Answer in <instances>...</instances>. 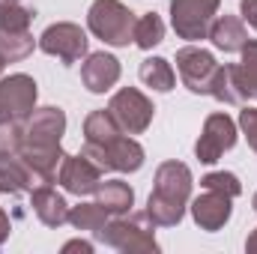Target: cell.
Segmentation results:
<instances>
[{
	"label": "cell",
	"mask_w": 257,
	"mask_h": 254,
	"mask_svg": "<svg viewBox=\"0 0 257 254\" xmlns=\"http://www.w3.org/2000/svg\"><path fill=\"white\" fill-rule=\"evenodd\" d=\"M192 168L186 162H162L156 171V186L147 197V215L156 227H177L192 200Z\"/></svg>",
	"instance_id": "obj_1"
},
{
	"label": "cell",
	"mask_w": 257,
	"mask_h": 254,
	"mask_svg": "<svg viewBox=\"0 0 257 254\" xmlns=\"http://www.w3.org/2000/svg\"><path fill=\"white\" fill-rule=\"evenodd\" d=\"M102 245L117 248L126 254H156V224L150 221L147 212H126V215H111L102 230L93 233Z\"/></svg>",
	"instance_id": "obj_2"
},
{
	"label": "cell",
	"mask_w": 257,
	"mask_h": 254,
	"mask_svg": "<svg viewBox=\"0 0 257 254\" xmlns=\"http://www.w3.org/2000/svg\"><path fill=\"white\" fill-rule=\"evenodd\" d=\"M135 12L123 0H93L87 9V30L111 48H126L135 33Z\"/></svg>",
	"instance_id": "obj_3"
},
{
	"label": "cell",
	"mask_w": 257,
	"mask_h": 254,
	"mask_svg": "<svg viewBox=\"0 0 257 254\" xmlns=\"http://www.w3.org/2000/svg\"><path fill=\"white\" fill-rule=\"evenodd\" d=\"M99 171H117V174H135L144 168V147L132 138V135H117L111 144L99 147V144H87L84 141V150H81Z\"/></svg>",
	"instance_id": "obj_4"
},
{
	"label": "cell",
	"mask_w": 257,
	"mask_h": 254,
	"mask_svg": "<svg viewBox=\"0 0 257 254\" xmlns=\"http://www.w3.org/2000/svg\"><path fill=\"white\" fill-rule=\"evenodd\" d=\"M39 51H45L48 57H57L63 66L78 63L90 54L87 30H81V24H72V21L48 24L39 36Z\"/></svg>",
	"instance_id": "obj_5"
},
{
	"label": "cell",
	"mask_w": 257,
	"mask_h": 254,
	"mask_svg": "<svg viewBox=\"0 0 257 254\" xmlns=\"http://www.w3.org/2000/svg\"><path fill=\"white\" fill-rule=\"evenodd\" d=\"M236 138H239V126L233 117H227L224 111H215L203 120L200 129V138L194 141V156L200 165H215L227 150L236 147Z\"/></svg>",
	"instance_id": "obj_6"
},
{
	"label": "cell",
	"mask_w": 257,
	"mask_h": 254,
	"mask_svg": "<svg viewBox=\"0 0 257 254\" xmlns=\"http://www.w3.org/2000/svg\"><path fill=\"white\" fill-rule=\"evenodd\" d=\"M221 0H171V27L180 39L200 42L209 33L212 18L218 15Z\"/></svg>",
	"instance_id": "obj_7"
},
{
	"label": "cell",
	"mask_w": 257,
	"mask_h": 254,
	"mask_svg": "<svg viewBox=\"0 0 257 254\" xmlns=\"http://www.w3.org/2000/svg\"><path fill=\"white\" fill-rule=\"evenodd\" d=\"M108 111L111 117L117 120V126L123 135H144L147 129L153 126V102L138 90V87H123L111 96L108 102Z\"/></svg>",
	"instance_id": "obj_8"
},
{
	"label": "cell",
	"mask_w": 257,
	"mask_h": 254,
	"mask_svg": "<svg viewBox=\"0 0 257 254\" xmlns=\"http://www.w3.org/2000/svg\"><path fill=\"white\" fill-rule=\"evenodd\" d=\"M218 60L212 57V51L200 48V45H183L177 51V72H180V81L186 90H192L197 96H209V87L218 75Z\"/></svg>",
	"instance_id": "obj_9"
},
{
	"label": "cell",
	"mask_w": 257,
	"mask_h": 254,
	"mask_svg": "<svg viewBox=\"0 0 257 254\" xmlns=\"http://www.w3.org/2000/svg\"><path fill=\"white\" fill-rule=\"evenodd\" d=\"M36 99H39V90H36V81L24 72H15L9 78H0V123H24L33 108H36Z\"/></svg>",
	"instance_id": "obj_10"
},
{
	"label": "cell",
	"mask_w": 257,
	"mask_h": 254,
	"mask_svg": "<svg viewBox=\"0 0 257 254\" xmlns=\"http://www.w3.org/2000/svg\"><path fill=\"white\" fill-rule=\"evenodd\" d=\"M102 180H105V171H99L84 153H78V156H63L60 171H57L60 189L69 191V194H75V197L96 194V189H99Z\"/></svg>",
	"instance_id": "obj_11"
},
{
	"label": "cell",
	"mask_w": 257,
	"mask_h": 254,
	"mask_svg": "<svg viewBox=\"0 0 257 254\" xmlns=\"http://www.w3.org/2000/svg\"><path fill=\"white\" fill-rule=\"evenodd\" d=\"M189 209H192V218L200 230L215 233V230H221L230 221V215H233V197H227L221 191L203 189V194H197V197L189 200Z\"/></svg>",
	"instance_id": "obj_12"
},
{
	"label": "cell",
	"mask_w": 257,
	"mask_h": 254,
	"mask_svg": "<svg viewBox=\"0 0 257 254\" xmlns=\"http://www.w3.org/2000/svg\"><path fill=\"white\" fill-rule=\"evenodd\" d=\"M209 96L221 105H248V99H254V87L245 75V69L239 63H224L218 66V75L209 87Z\"/></svg>",
	"instance_id": "obj_13"
},
{
	"label": "cell",
	"mask_w": 257,
	"mask_h": 254,
	"mask_svg": "<svg viewBox=\"0 0 257 254\" xmlns=\"http://www.w3.org/2000/svg\"><path fill=\"white\" fill-rule=\"evenodd\" d=\"M66 135V111L57 105L33 108L24 120V141L27 144H60Z\"/></svg>",
	"instance_id": "obj_14"
},
{
	"label": "cell",
	"mask_w": 257,
	"mask_h": 254,
	"mask_svg": "<svg viewBox=\"0 0 257 254\" xmlns=\"http://www.w3.org/2000/svg\"><path fill=\"white\" fill-rule=\"evenodd\" d=\"M120 75H123V66H120V60L114 54H108V51H93L81 63V81L96 96L99 93H108L120 81Z\"/></svg>",
	"instance_id": "obj_15"
},
{
	"label": "cell",
	"mask_w": 257,
	"mask_h": 254,
	"mask_svg": "<svg viewBox=\"0 0 257 254\" xmlns=\"http://www.w3.org/2000/svg\"><path fill=\"white\" fill-rule=\"evenodd\" d=\"M206 39L212 42V48H218L224 54H239L242 45L248 42V30H245V21L239 15H215Z\"/></svg>",
	"instance_id": "obj_16"
},
{
	"label": "cell",
	"mask_w": 257,
	"mask_h": 254,
	"mask_svg": "<svg viewBox=\"0 0 257 254\" xmlns=\"http://www.w3.org/2000/svg\"><path fill=\"white\" fill-rule=\"evenodd\" d=\"M30 206L45 227H63L69 221V203L54 186H36L30 191Z\"/></svg>",
	"instance_id": "obj_17"
},
{
	"label": "cell",
	"mask_w": 257,
	"mask_h": 254,
	"mask_svg": "<svg viewBox=\"0 0 257 254\" xmlns=\"http://www.w3.org/2000/svg\"><path fill=\"white\" fill-rule=\"evenodd\" d=\"M96 203H102L108 215H126L135 206V189L126 180H102L96 189Z\"/></svg>",
	"instance_id": "obj_18"
},
{
	"label": "cell",
	"mask_w": 257,
	"mask_h": 254,
	"mask_svg": "<svg viewBox=\"0 0 257 254\" xmlns=\"http://www.w3.org/2000/svg\"><path fill=\"white\" fill-rule=\"evenodd\" d=\"M33 189H36V180H33L30 168L21 162V156L0 159V194H21V191Z\"/></svg>",
	"instance_id": "obj_19"
},
{
	"label": "cell",
	"mask_w": 257,
	"mask_h": 254,
	"mask_svg": "<svg viewBox=\"0 0 257 254\" xmlns=\"http://www.w3.org/2000/svg\"><path fill=\"white\" fill-rule=\"evenodd\" d=\"M138 75L156 93H171L177 87V72H174V66L168 63L165 57H147L141 63V69H138Z\"/></svg>",
	"instance_id": "obj_20"
},
{
	"label": "cell",
	"mask_w": 257,
	"mask_h": 254,
	"mask_svg": "<svg viewBox=\"0 0 257 254\" xmlns=\"http://www.w3.org/2000/svg\"><path fill=\"white\" fill-rule=\"evenodd\" d=\"M33 48H39V39H33L30 30H0V57L6 63H21L33 54Z\"/></svg>",
	"instance_id": "obj_21"
},
{
	"label": "cell",
	"mask_w": 257,
	"mask_h": 254,
	"mask_svg": "<svg viewBox=\"0 0 257 254\" xmlns=\"http://www.w3.org/2000/svg\"><path fill=\"white\" fill-rule=\"evenodd\" d=\"M117 135H123V132H120L117 120L111 117L108 108H102V111H90V114H87V120H84V141H87V144H99V147H105V144H111Z\"/></svg>",
	"instance_id": "obj_22"
},
{
	"label": "cell",
	"mask_w": 257,
	"mask_h": 254,
	"mask_svg": "<svg viewBox=\"0 0 257 254\" xmlns=\"http://www.w3.org/2000/svg\"><path fill=\"white\" fill-rule=\"evenodd\" d=\"M108 212H105V206L102 203H96V200H84V203H78V206H69V224L75 227V230H87V233H96V230H102L105 224H108Z\"/></svg>",
	"instance_id": "obj_23"
},
{
	"label": "cell",
	"mask_w": 257,
	"mask_h": 254,
	"mask_svg": "<svg viewBox=\"0 0 257 254\" xmlns=\"http://www.w3.org/2000/svg\"><path fill=\"white\" fill-rule=\"evenodd\" d=\"M165 39V21L159 12H144L138 21H135V33H132V42L141 48V51H153L156 45H162Z\"/></svg>",
	"instance_id": "obj_24"
},
{
	"label": "cell",
	"mask_w": 257,
	"mask_h": 254,
	"mask_svg": "<svg viewBox=\"0 0 257 254\" xmlns=\"http://www.w3.org/2000/svg\"><path fill=\"white\" fill-rule=\"evenodd\" d=\"M33 9L21 6L18 0H0V30H30Z\"/></svg>",
	"instance_id": "obj_25"
},
{
	"label": "cell",
	"mask_w": 257,
	"mask_h": 254,
	"mask_svg": "<svg viewBox=\"0 0 257 254\" xmlns=\"http://www.w3.org/2000/svg\"><path fill=\"white\" fill-rule=\"evenodd\" d=\"M200 189H209V191H221L227 197H239L242 194V183L236 174L230 171H212L206 177H200Z\"/></svg>",
	"instance_id": "obj_26"
},
{
	"label": "cell",
	"mask_w": 257,
	"mask_h": 254,
	"mask_svg": "<svg viewBox=\"0 0 257 254\" xmlns=\"http://www.w3.org/2000/svg\"><path fill=\"white\" fill-rule=\"evenodd\" d=\"M21 144H24V123H15V120L0 123V159L18 156Z\"/></svg>",
	"instance_id": "obj_27"
},
{
	"label": "cell",
	"mask_w": 257,
	"mask_h": 254,
	"mask_svg": "<svg viewBox=\"0 0 257 254\" xmlns=\"http://www.w3.org/2000/svg\"><path fill=\"white\" fill-rule=\"evenodd\" d=\"M236 126H239V132L245 135L248 147H251V150L257 153V108H254V105H242Z\"/></svg>",
	"instance_id": "obj_28"
},
{
	"label": "cell",
	"mask_w": 257,
	"mask_h": 254,
	"mask_svg": "<svg viewBox=\"0 0 257 254\" xmlns=\"http://www.w3.org/2000/svg\"><path fill=\"white\" fill-rule=\"evenodd\" d=\"M239 54H242L239 66L245 69V75H248V81H251V87H254V96H257V39H248Z\"/></svg>",
	"instance_id": "obj_29"
},
{
	"label": "cell",
	"mask_w": 257,
	"mask_h": 254,
	"mask_svg": "<svg viewBox=\"0 0 257 254\" xmlns=\"http://www.w3.org/2000/svg\"><path fill=\"white\" fill-rule=\"evenodd\" d=\"M239 18L251 30H257V0H239Z\"/></svg>",
	"instance_id": "obj_30"
},
{
	"label": "cell",
	"mask_w": 257,
	"mask_h": 254,
	"mask_svg": "<svg viewBox=\"0 0 257 254\" xmlns=\"http://www.w3.org/2000/svg\"><path fill=\"white\" fill-rule=\"evenodd\" d=\"M63 251H81V254H93V242H87V239H72V242H66Z\"/></svg>",
	"instance_id": "obj_31"
},
{
	"label": "cell",
	"mask_w": 257,
	"mask_h": 254,
	"mask_svg": "<svg viewBox=\"0 0 257 254\" xmlns=\"http://www.w3.org/2000/svg\"><path fill=\"white\" fill-rule=\"evenodd\" d=\"M9 230H12V221H9V215H6V209L0 206V245L9 239Z\"/></svg>",
	"instance_id": "obj_32"
},
{
	"label": "cell",
	"mask_w": 257,
	"mask_h": 254,
	"mask_svg": "<svg viewBox=\"0 0 257 254\" xmlns=\"http://www.w3.org/2000/svg\"><path fill=\"white\" fill-rule=\"evenodd\" d=\"M245 251H248V254H257V227L248 233V239H245Z\"/></svg>",
	"instance_id": "obj_33"
},
{
	"label": "cell",
	"mask_w": 257,
	"mask_h": 254,
	"mask_svg": "<svg viewBox=\"0 0 257 254\" xmlns=\"http://www.w3.org/2000/svg\"><path fill=\"white\" fill-rule=\"evenodd\" d=\"M251 206H254V212H257V191H254V197H251Z\"/></svg>",
	"instance_id": "obj_34"
},
{
	"label": "cell",
	"mask_w": 257,
	"mask_h": 254,
	"mask_svg": "<svg viewBox=\"0 0 257 254\" xmlns=\"http://www.w3.org/2000/svg\"><path fill=\"white\" fill-rule=\"evenodd\" d=\"M3 69H6V60H3V57H0V75H3Z\"/></svg>",
	"instance_id": "obj_35"
},
{
	"label": "cell",
	"mask_w": 257,
	"mask_h": 254,
	"mask_svg": "<svg viewBox=\"0 0 257 254\" xmlns=\"http://www.w3.org/2000/svg\"><path fill=\"white\" fill-rule=\"evenodd\" d=\"M18 3H21V0H18Z\"/></svg>",
	"instance_id": "obj_36"
},
{
	"label": "cell",
	"mask_w": 257,
	"mask_h": 254,
	"mask_svg": "<svg viewBox=\"0 0 257 254\" xmlns=\"http://www.w3.org/2000/svg\"><path fill=\"white\" fill-rule=\"evenodd\" d=\"M254 99H257V96H254Z\"/></svg>",
	"instance_id": "obj_37"
}]
</instances>
